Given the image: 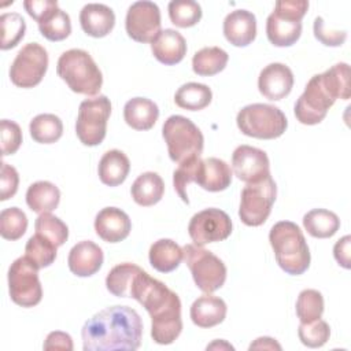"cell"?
Listing matches in <instances>:
<instances>
[{"label":"cell","mask_w":351,"mask_h":351,"mask_svg":"<svg viewBox=\"0 0 351 351\" xmlns=\"http://www.w3.org/2000/svg\"><path fill=\"white\" fill-rule=\"evenodd\" d=\"M84 351H134L141 344L143 322L128 306H111L90 317L82 326Z\"/></svg>","instance_id":"obj_1"},{"label":"cell","mask_w":351,"mask_h":351,"mask_svg":"<svg viewBox=\"0 0 351 351\" xmlns=\"http://www.w3.org/2000/svg\"><path fill=\"white\" fill-rule=\"evenodd\" d=\"M130 298L136 299L151 317V336L156 344H171L182 330L181 300L162 281L143 269L134 277Z\"/></svg>","instance_id":"obj_2"},{"label":"cell","mask_w":351,"mask_h":351,"mask_svg":"<svg viewBox=\"0 0 351 351\" xmlns=\"http://www.w3.org/2000/svg\"><path fill=\"white\" fill-rule=\"evenodd\" d=\"M350 97V66L336 63L326 71L315 74L295 103V117L303 125H317L337 99Z\"/></svg>","instance_id":"obj_3"},{"label":"cell","mask_w":351,"mask_h":351,"mask_svg":"<svg viewBox=\"0 0 351 351\" xmlns=\"http://www.w3.org/2000/svg\"><path fill=\"white\" fill-rule=\"evenodd\" d=\"M269 241L278 266L291 276L303 274L310 266V250L300 228L291 221L274 223Z\"/></svg>","instance_id":"obj_4"},{"label":"cell","mask_w":351,"mask_h":351,"mask_svg":"<svg viewBox=\"0 0 351 351\" xmlns=\"http://www.w3.org/2000/svg\"><path fill=\"white\" fill-rule=\"evenodd\" d=\"M56 73L75 93L95 96L103 85L99 66L84 49L73 48L63 52L58 59Z\"/></svg>","instance_id":"obj_5"},{"label":"cell","mask_w":351,"mask_h":351,"mask_svg":"<svg viewBox=\"0 0 351 351\" xmlns=\"http://www.w3.org/2000/svg\"><path fill=\"white\" fill-rule=\"evenodd\" d=\"M240 132L248 137L271 140L284 134L288 126L285 114L276 106L254 103L243 107L236 117Z\"/></svg>","instance_id":"obj_6"},{"label":"cell","mask_w":351,"mask_h":351,"mask_svg":"<svg viewBox=\"0 0 351 351\" xmlns=\"http://www.w3.org/2000/svg\"><path fill=\"white\" fill-rule=\"evenodd\" d=\"M169 156L176 163H182L203 152L204 137L200 129L186 117L171 115L162 128Z\"/></svg>","instance_id":"obj_7"},{"label":"cell","mask_w":351,"mask_h":351,"mask_svg":"<svg viewBox=\"0 0 351 351\" xmlns=\"http://www.w3.org/2000/svg\"><path fill=\"white\" fill-rule=\"evenodd\" d=\"M182 251L193 281L200 291L211 293L225 284L226 266L217 255L196 244H186Z\"/></svg>","instance_id":"obj_8"},{"label":"cell","mask_w":351,"mask_h":351,"mask_svg":"<svg viewBox=\"0 0 351 351\" xmlns=\"http://www.w3.org/2000/svg\"><path fill=\"white\" fill-rule=\"evenodd\" d=\"M277 196V185L271 176L247 184L240 196L239 217L247 226H261L266 222L271 213L273 203Z\"/></svg>","instance_id":"obj_9"},{"label":"cell","mask_w":351,"mask_h":351,"mask_svg":"<svg viewBox=\"0 0 351 351\" xmlns=\"http://www.w3.org/2000/svg\"><path fill=\"white\" fill-rule=\"evenodd\" d=\"M111 114V101L106 95L81 101L75 121V133L84 145H99L107 132V121Z\"/></svg>","instance_id":"obj_10"},{"label":"cell","mask_w":351,"mask_h":351,"mask_svg":"<svg viewBox=\"0 0 351 351\" xmlns=\"http://www.w3.org/2000/svg\"><path fill=\"white\" fill-rule=\"evenodd\" d=\"M8 292L11 300L22 307H33L41 302L43 288L38 267L26 256L16 258L8 269Z\"/></svg>","instance_id":"obj_11"},{"label":"cell","mask_w":351,"mask_h":351,"mask_svg":"<svg viewBox=\"0 0 351 351\" xmlns=\"http://www.w3.org/2000/svg\"><path fill=\"white\" fill-rule=\"evenodd\" d=\"M48 52L38 43H27L16 53L10 67L15 86L33 88L41 82L48 69Z\"/></svg>","instance_id":"obj_12"},{"label":"cell","mask_w":351,"mask_h":351,"mask_svg":"<svg viewBox=\"0 0 351 351\" xmlns=\"http://www.w3.org/2000/svg\"><path fill=\"white\" fill-rule=\"evenodd\" d=\"M188 233L196 245L222 241L232 233L230 217L219 208H206L196 213L188 225Z\"/></svg>","instance_id":"obj_13"},{"label":"cell","mask_w":351,"mask_h":351,"mask_svg":"<svg viewBox=\"0 0 351 351\" xmlns=\"http://www.w3.org/2000/svg\"><path fill=\"white\" fill-rule=\"evenodd\" d=\"M160 10L154 1H136L128 8L125 27L132 40L152 43L160 33Z\"/></svg>","instance_id":"obj_14"},{"label":"cell","mask_w":351,"mask_h":351,"mask_svg":"<svg viewBox=\"0 0 351 351\" xmlns=\"http://www.w3.org/2000/svg\"><path fill=\"white\" fill-rule=\"evenodd\" d=\"M232 171L247 184L258 182L270 176L267 154L251 145H239L232 154Z\"/></svg>","instance_id":"obj_15"},{"label":"cell","mask_w":351,"mask_h":351,"mask_svg":"<svg viewBox=\"0 0 351 351\" xmlns=\"http://www.w3.org/2000/svg\"><path fill=\"white\" fill-rule=\"evenodd\" d=\"M293 86V73L284 63H270L262 69L258 77V89L269 100H281Z\"/></svg>","instance_id":"obj_16"},{"label":"cell","mask_w":351,"mask_h":351,"mask_svg":"<svg viewBox=\"0 0 351 351\" xmlns=\"http://www.w3.org/2000/svg\"><path fill=\"white\" fill-rule=\"evenodd\" d=\"M96 234L107 243H119L125 240L132 230L129 215L118 207H104L95 218Z\"/></svg>","instance_id":"obj_17"},{"label":"cell","mask_w":351,"mask_h":351,"mask_svg":"<svg viewBox=\"0 0 351 351\" xmlns=\"http://www.w3.org/2000/svg\"><path fill=\"white\" fill-rule=\"evenodd\" d=\"M103 261V250L96 243L84 240L73 245L69 252L67 265L73 274L78 277H90L100 270Z\"/></svg>","instance_id":"obj_18"},{"label":"cell","mask_w":351,"mask_h":351,"mask_svg":"<svg viewBox=\"0 0 351 351\" xmlns=\"http://www.w3.org/2000/svg\"><path fill=\"white\" fill-rule=\"evenodd\" d=\"M223 36L234 47H247L256 37V18L251 11L234 10L223 19Z\"/></svg>","instance_id":"obj_19"},{"label":"cell","mask_w":351,"mask_h":351,"mask_svg":"<svg viewBox=\"0 0 351 351\" xmlns=\"http://www.w3.org/2000/svg\"><path fill=\"white\" fill-rule=\"evenodd\" d=\"M80 23L88 36L101 38L114 29L115 14L106 4L88 3L80 12Z\"/></svg>","instance_id":"obj_20"},{"label":"cell","mask_w":351,"mask_h":351,"mask_svg":"<svg viewBox=\"0 0 351 351\" xmlns=\"http://www.w3.org/2000/svg\"><path fill=\"white\" fill-rule=\"evenodd\" d=\"M151 51L156 60L173 66L180 63L186 55V41L182 34L174 29H165L151 43Z\"/></svg>","instance_id":"obj_21"},{"label":"cell","mask_w":351,"mask_h":351,"mask_svg":"<svg viewBox=\"0 0 351 351\" xmlns=\"http://www.w3.org/2000/svg\"><path fill=\"white\" fill-rule=\"evenodd\" d=\"M226 303L223 299L206 293L199 296L191 306V319L199 328H213L226 317Z\"/></svg>","instance_id":"obj_22"},{"label":"cell","mask_w":351,"mask_h":351,"mask_svg":"<svg viewBox=\"0 0 351 351\" xmlns=\"http://www.w3.org/2000/svg\"><path fill=\"white\" fill-rule=\"evenodd\" d=\"M302 34V21L273 11L266 21V36L276 47H291Z\"/></svg>","instance_id":"obj_23"},{"label":"cell","mask_w":351,"mask_h":351,"mask_svg":"<svg viewBox=\"0 0 351 351\" xmlns=\"http://www.w3.org/2000/svg\"><path fill=\"white\" fill-rule=\"evenodd\" d=\"M233 171L229 165L219 158H207L202 160L196 184L204 191L221 192L232 184Z\"/></svg>","instance_id":"obj_24"},{"label":"cell","mask_w":351,"mask_h":351,"mask_svg":"<svg viewBox=\"0 0 351 351\" xmlns=\"http://www.w3.org/2000/svg\"><path fill=\"white\" fill-rule=\"evenodd\" d=\"M123 118L134 130H149L159 118V108L147 97H133L123 107Z\"/></svg>","instance_id":"obj_25"},{"label":"cell","mask_w":351,"mask_h":351,"mask_svg":"<svg viewBox=\"0 0 351 351\" xmlns=\"http://www.w3.org/2000/svg\"><path fill=\"white\" fill-rule=\"evenodd\" d=\"M130 171V160L125 152L119 149L107 151L97 166L100 181L107 186L121 185Z\"/></svg>","instance_id":"obj_26"},{"label":"cell","mask_w":351,"mask_h":351,"mask_svg":"<svg viewBox=\"0 0 351 351\" xmlns=\"http://www.w3.org/2000/svg\"><path fill=\"white\" fill-rule=\"evenodd\" d=\"M148 258L155 270L170 273L180 266L184 259V251L171 239H159L149 247Z\"/></svg>","instance_id":"obj_27"},{"label":"cell","mask_w":351,"mask_h":351,"mask_svg":"<svg viewBox=\"0 0 351 351\" xmlns=\"http://www.w3.org/2000/svg\"><path fill=\"white\" fill-rule=\"evenodd\" d=\"M130 193L138 206L149 207L156 204L163 197L165 182L158 173L145 171L134 180Z\"/></svg>","instance_id":"obj_28"},{"label":"cell","mask_w":351,"mask_h":351,"mask_svg":"<svg viewBox=\"0 0 351 351\" xmlns=\"http://www.w3.org/2000/svg\"><path fill=\"white\" fill-rule=\"evenodd\" d=\"M60 191L49 181L33 182L26 191V203L34 213H51L59 206Z\"/></svg>","instance_id":"obj_29"},{"label":"cell","mask_w":351,"mask_h":351,"mask_svg":"<svg viewBox=\"0 0 351 351\" xmlns=\"http://www.w3.org/2000/svg\"><path fill=\"white\" fill-rule=\"evenodd\" d=\"M229 60V55L219 47H204L192 58V70L202 77L215 75L222 71Z\"/></svg>","instance_id":"obj_30"},{"label":"cell","mask_w":351,"mask_h":351,"mask_svg":"<svg viewBox=\"0 0 351 351\" xmlns=\"http://www.w3.org/2000/svg\"><path fill=\"white\" fill-rule=\"evenodd\" d=\"M303 226L310 236L315 239H328L339 230L340 219L333 211L314 208L304 214Z\"/></svg>","instance_id":"obj_31"},{"label":"cell","mask_w":351,"mask_h":351,"mask_svg":"<svg viewBox=\"0 0 351 351\" xmlns=\"http://www.w3.org/2000/svg\"><path fill=\"white\" fill-rule=\"evenodd\" d=\"M213 100V92L206 84L186 82L181 85L176 95L174 101L180 108L189 111H199L206 108Z\"/></svg>","instance_id":"obj_32"},{"label":"cell","mask_w":351,"mask_h":351,"mask_svg":"<svg viewBox=\"0 0 351 351\" xmlns=\"http://www.w3.org/2000/svg\"><path fill=\"white\" fill-rule=\"evenodd\" d=\"M32 138L40 144H52L63 134L62 119L55 114H38L29 125Z\"/></svg>","instance_id":"obj_33"},{"label":"cell","mask_w":351,"mask_h":351,"mask_svg":"<svg viewBox=\"0 0 351 351\" xmlns=\"http://www.w3.org/2000/svg\"><path fill=\"white\" fill-rule=\"evenodd\" d=\"M140 270H141L140 266L129 262L114 266L106 277L107 289L114 296L130 298V289H132L134 277Z\"/></svg>","instance_id":"obj_34"},{"label":"cell","mask_w":351,"mask_h":351,"mask_svg":"<svg viewBox=\"0 0 351 351\" xmlns=\"http://www.w3.org/2000/svg\"><path fill=\"white\" fill-rule=\"evenodd\" d=\"M38 30L49 41H62L71 33L70 16L66 11L56 7L38 22Z\"/></svg>","instance_id":"obj_35"},{"label":"cell","mask_w":351,"mask_h":351,"mask_svg":"<svg viewBox=\"0 0 351 351\" xmlns=\"http://www.w3.org/2000/svg\"><path fill=\"white\" fill-rule=\"evenodd\" d=\"M56 248L58 247L48 239L34 233V236H32L25 245V256L30 259L38 269H44L55 262L58 254Z\"/></svg>","instance_id":"obj_36"},{"label":"cell","mask_w":351,"mask_h":351,"mask_svg":"<svg viewBox=\"0 0 351 351\" xmlns=\"http://www.w3.org/2000/svg\"><path fill=\"white\" fill-rule=\"evenodd\" d=\"M34 229L37 234L48 239L56 247L63 245L69 239L67 225L51 213H43L36 218Z\"/></svg>","instance_id":"obj_37"},{"label":"cell","mask_w":351,"mask_h":351,"mask_svg":"<svg viewBox=\"0 0 351 351\" xmlns=\"http://www.w3.org/2000/svg\"><path fill=\"white\" fill-rule=\"evenodd\" d=\"M169 18L177 27L195 26L202 19V7L193 0H173L169 3Z\"/></svg>","instance_id":"obj_38"},{"label":"cell","mask_w":351,"mask_h":351,"mask_svg":"<svg viewBox=\"0 0 351 351\" xmlns=\"http://www.w3.org/2000/svg\"><path fill=\"white\" fill-rule=\"evenodd\" d=\"M1 29V43L0 48L3 51L16 47L25 37L26 22L23 16L18 12H5L0 16Z\"/></svg>","instance_id":"obj_39"},{"label":"cell","mask_w":351,"mask_h":351,"mask_svg":"<svg viewBox=\"0 0 351 351\" xmlns=\"http://www.w3.org/2000/svg\"><path fill=\"white\" fill-rule=\"evenodd\" d=\"M324 298L317 289H303L296 300V315L302 324L313 322L322 317Z\"/></svg>","instance_id":"obj_40"},{"label":"cell","mask_w":351,"mask_h":351,"mask_svg":"<svg viewBox=\"0 0 351 351\" xmlns=\"http://www.w3.org/2000/svg\"><path fill=\"white\" fill-rule=\"evenodd\" d=\"M27 229V217L18 207L4 208L0 214V234L5 240L21 239Z\"/></svg>","instance_id":"obj_41"},{"label":"cell","mask_w":351,"mask_h":351,"mask_svg":"<svg viewBox=\"0 0 351 351\" xmlns=\"http://www.w3.org/2000/svg\"><path fill=\"white\" fill-rule=\"evenodd\" d=\"M202 160L203 159H200V156L191 158V159L180 163V166L173 173L174 189L178 193V196L181 197V200L186 204H189V199H188V195H186V188L191 182H196Z\"/></svg>","instance_id":"obj_42"},{"label":"cell","mask_w":351,"mask_h":351,"mask_svg":"<svg viewBox=\"0 0 351 351\" xmlns=\"http://www.w3.org/2000/svg\"><path fill=\"white\" fill-rule=\"evenodd\" d=\"M298 336L304 346L310 348H318V347H322L329 340L330 328L328 322L321 318L307 324L300 322L298 329Z\"/></svg>","instance_id":"obj_43"},{"label":"cell","mask_w":351,"mask_h":351,"mask_svg":"<svg viewBox=\"0 0 351 351\" xmlns=\"http://www.w3.org/2000/svg\"><path fill=\"white\" fill-rule=\"evenodd\" d=\"M1 152L3 156L15 154L22 144V130L19 125L10 119H1Z\"/></svg>","instance_id":"obj_44"},{"label":"cell","mask_w":351,"mask_h":351,"mask_svg":"<svg viewBox=\"0 0 351 351\" xmlns=\"http://www.w3.org/2000/svg\"><path fill=\"white\" fill-rule=\"evenodd\" d=\"M313 30H314L315 38L326 47H340L347 38V33L344 30L328 29L322 16H317L314 19Z\"/></svg>","instance_id":"obj_45"},{"label":"cell","mask_w":351,"mask_h":351,"mask_svg":"<svg viewBox=\"0 0 351 351\" xmlns=\"http://www.w3.org/2000/svg\"><path fill=\"white\" fill-rule=\"evenodd\" d=\"M19 185V176L15 167L3 162L1 163V177H0V200H8L12 197Z\"/></svg>","instance_id":"obj_46"},{"label":"cell","mask_w":351,"mask_h":351,"mask_svg":"<svg viewBox=\"0 0 351 351\" xmlns=\"http://www.w3.org/2000/svg\"><path fill=\"white\" fill-rule=\"evenodd\" d=\"M308 10V1L306 0H278L276 1L274 11L302 21Z\"/></svg>","instance_id":"obj_47"},{"label":"cell","mask_w":351,"mask_h":351,"mask_svg":"<svg viewBox=\"0 0 351 351\" xmlns=\"http://www.w3.org/2000/svg\"><path fill=\"white\" fill-rule=\"evenodd\" d=\"M23 7L26 12L38 23L48 12H51L53 8L58 7V1L56 0H26L23 1Z\"/></svg>","instance_id":"obj_48"},{"label":"cell","mask_w":351,"mask_h":351,"mask_svg":"<svg viewBox=\"0 0 351 351\" xmlns=\"http://www.w3.org/2000/svg\"><path fill=\"white\" fill-rule=\"evenodd\" d=\"M73 339L69 333L55 330L48 333L43 348L44 350H64V351H71L73 350Z\"/></svg>","instance_id":"obj_49"},{"label":"cell","mask_w":351,"mask_h":351,"mask_svg":"<svg viewBox=\"0 0 351 351\" xmlns=\"http://www.w3.org/2000/svg\"><path fill=\"white\" fill-rule=\"evenodd\" d=\"M350 247H351V236L347 234L341 237L340 240L336 241L333 247V256L337 261V263L344 267L350 269L351 267V261H350Z\"/></svg>","instance_id":"obj_50"},{"label":"cell","mask_w":351,"mask_h":351,"mask_svg":"<svg viewBox=\"0 0 351 351\" xmlns=\"http://www.w3.org/2000/svg\"><path fill=\"white\" fill-rule=\"evenodd\" d=\"M250 350H281V346L276 341V339L263 336L254 340V343L250 344Z\"/></svg>","instance_id":"obj_51"},{"label":"cell","mask_w":351,"mask_h":351,"mask_svg":"<svg viewBox=\"0 0 351 351\" xmlns=\"http://www.w3.org/2000/svg\"><path fill=\"white\" fill-rule=\"evenodd\" d=\"M234 350L233 346H230L229 343H226L225 340H215L211 344L207 346V350Z\"/></svg>","instance_id":"obj_52"}]
</instances>
